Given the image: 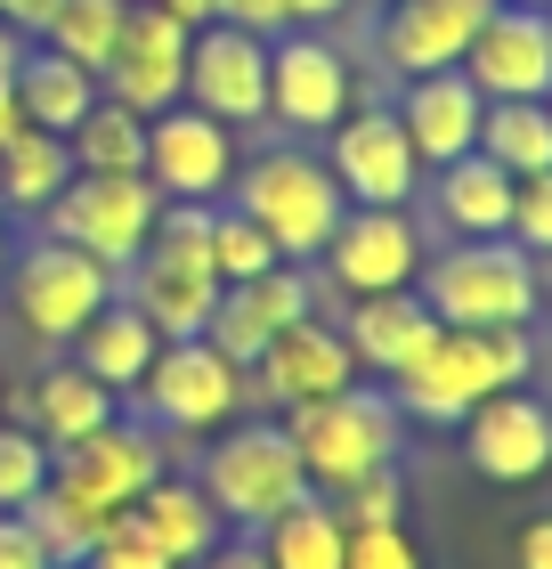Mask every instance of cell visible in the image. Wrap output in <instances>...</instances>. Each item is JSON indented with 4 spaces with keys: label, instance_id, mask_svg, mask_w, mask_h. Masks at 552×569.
Returning a JSON list of instances; mask_svg holds the SVG:
<instances>
[{
    "label": "cell",
    "instance_id": "cell-32",
    "mask_svg": "<svg viewBox=\"0 0 552 569\" xmlns=\"http://www.w3.org/2000/svg\"><path fill=\"white\" fill-rule=\"evenodd\" d=\"M122 24H130V0H58V17H49L41 41L58 49V58H73L82 73H107Z\"/></svg>",
    "mask_w": 552,
    "mask_h": 569
},
{
    "label": "cell",
    "instance_id": "cell-27",
    "mask_svg": "<svg viewBox=\"0 0 552 569\" xmlns=\"http://www.w3.org/2000/svg\"><path fill=\"white\" fill-rule=\"evenodd\" d=\"M66 179H73V154L58 131H33V122H17L9 139H0V203L9 212H49V203L66 196Z\"/></svg>",
    "mask_w": 552,
    "mask_h": 569
},
{
    "label": "cell",
    "instance_id": "cell-37",
    "mask_svg": "<svg viewBox=\"0 0 552 569\" xmlns=\"http://www.w3.org/2000/svg\"><path fill=\"white\" fill-rule=\"evenodd\" d=\"M82 561H90V569H171V553L147 537L139 512H114V521L98 529V546H90Z\"/></svg>",
    "mask_w": 552,
    "mask_h": 569
},
{
    "label": "cell",
    "instance_id": "cell-19",
    "mask_svg": "<svg viewBox=\"0 0 552 569\" xmlns=\"http://www.w3.org/2000/svg\"><path fill=\"white\" fill-rule=\"evenodd\" d=\"M463 73H471L480 98H544L552 90V24H544V9L495 0L480 41L463 49Z\"/></svg>",
    "mask_w": 552,
    "mask_h": 569
},
{
    "label": "cell",
    "instance_id": "cell-3",
    "mask_svg": "<svg viewBox=\"0 0 552 569\" xmlns=\"http://www.w3.org/2000/svg\"><path fill=\"white\" fill-rule=\"evenodd\" d=\"M414 293L431 301L439 326H536L544 318V293H536V252H520L512 237H463L423 261Z\"/></svg>",
    "mask_w": 552,
    "mask_h": 569
},
{
    "label": "cell",
    "instance_id": "cell-23",
    "mask_svg": "<svg viewBox=\"0 0 552 569\" xmlns=\"http://www.w3.org/2000/svg\"><path fill=\"white\" fill-rule=\"evenodd\" d=\"M114 416H122V399H114L98 375H82L73 358L41 367V375H33V391H24V423L49 439V456L73 448V439H90V431H107Z\"/></svg>",
    "mask_w": 552,
    "mask_h": 569
},
{
    "label": "cell",
    "instance_id": "cell-46",
    "mask_svg": "<svg viewBox=\"0 0 552 569\" xmlns=\"http://www.w3.org/2000/svg\"><path fill=\"white\" fill-rule=\"evenodd\" d=\"M284 9H293V24H333L350 0H284Z\"/></svg>",
    "mask_w": 552,
    "mask_h": 569
},
{
    "label": "cell",
    "instance_id": "cell-45",
    "mask_svg": "<svg viewBox=\"0 0 552 569\" xmlns=\"http://www.w3.org/2000/svg\"><path fill=\"white\" fill-rule=\"evenodd\" d=\"M154 9H171V17L195 33V24H220V9H228V0H154Z\"/></svg>",
    "mask_w": 552,
    "mask_h": 569
},
{
    "label": "cell",
    "instance_id": "cell-43",
    "mask_svg": "<svg viewBox=\"0 0 552 569\" xmlns=\"http://www.w3.org/2000/svg\"><path fill=\"white\" fill-rule=\"evenodd\" d=\"M195 569H269V553H260V537H220Z\"/></svg>",
    "mask_w": 552,
    "mask_h": 569
},
{
    "label": "cell",
    "instance_id": "cell-5",
    "mask_svg": "<svg viewBox=\"0 0 552 569\" xmlns=\"http://www.w3.org/2000/svg\"><path fill=\"white\" fill-rule=\"evenodd\" d=\"M195 488L212 497V512L228 529H269L277 512H293L309 497V472L293 456V439H284V423H235L212 439V456H203Z\"/></svg>",
    "mask_w": 552,
    "mask_h": 569
},
{
    "label": "cell",
    "instance_id": "cell-15",
    "mask_svg": "<svg viewBox=\"0 0 552 569\" xmlns=\"http://www.w3.org/2000/svg\"><path fill=\"white\" fill-rule=\"evenodd\" d=\"M455 431H463V463L480 480H495V488H536L552 472V407L529 391V382L480 399Z\"/></svg>",
    "mask_w": 552,
    "mask_h": 569
},
{
    "label": "cell",
    "instance_id": "cell-6",
    "mask_svg": "<svg viewBox=\"0 0 552 569\" xmlns=\"http://www.w3.org/2000/svg\"><path fill=\"white\" fill-rule=\"evenodd\" d=\"M154 220H163V196H154V179H147V171H73V179H66V196L41 212L49 237L73 244V252H90V261H98V269H114V277L147 252Z\"/></svg>",
    "mask_w": 552,
    "mask_h": 569
},
{
    "label": "cell",
    "instance_id": "cell-39",
    "mask_svg": "<svg viewBox=\"0 0 552 569\" xmlns=\"http://www.w3.org/2000/svg\"><path fill=\"white\" fill-rule=\"evenodd\" d=\"M504 237L520 252H552V171H536V179L512 188V228H504Z\"/></svg>",
    "mask_w": 552,
    "mask_h": 569
},
{
    "label": "cell",
    "instance_id": "cell-49",
    "mask_svg": "<svg viewBox=\"0 0 552 569\" xmlns=\"http://www.w3.org/2000/svg\"><path fill=\"white\" fill-rule=\"evenodd\" d=\"M49 569H90V561H49Z\"/></svg>",
    "mask_w": 552,
    "mask_h": 569
},
{
    "label": "cell",
    "instance_id": "cell-29",
    "mask_svg": "<svg viewBox=\"0 0 552 569\" xmlns=\"http://www.w3.org/2000/svg\"><path fill=\"white\" fill-rule=\"evenodd\" d=\"M480 154H488L495 171H512V179L552 171V107H544V98H488Z\"/></svg>",
    "mask_w": 552,
    "mask_h": 569
},
{
    "label": "cell",
    "instance_id": "cell-44",
    "mask_svg": "<svg viewBox=\"0 0 552 569\" xmlns=\"http://www.w3.org/2000/svg\"><path fill=\"white\" fill-rule=\"evenodd\" d=\"M520 569H552V512H536L529 529H520V546H512Z\"/></svg>",
    "mask_w": 552,
    "mask_h": 569
},
{
    "label": "cell",
    "instance_id": "cell-38",
    "mask_svg": "<svg viewBox=\"0 0 552 569\" xmlns=\"http://www.w3.org/2000/svg\"><path fill=\"white\" fill-rule=\"evenodd\" d=\"M341 569H423V546L407 537V521H390V529H350Z\"/></svg>",
    "mask_w": 552,
    "mask_h": 569
},
{
    "label": "cell",
    "instance_id": "cell-2",
    "mask_svg": "<svg viewBox=\"0 0 552 569\" xmlns=\"http://www.w3.org/2000/svg\"><path fill=\"white\" fill-rule=\"evenodd\" d=\"M228 203L244 220H260V237H269L284 261H318L333 244L341 212H350V196H341V179L325 171V154H309V139H284L269 154H252V163H235V188Z\"/></svg>",
    "mask_w": 552,
    "mask_h": 569
},
{
    "label": "cell",
    "instance_id": "cell-33",
    "mask_svg": "<svg viewBox=\"0 0 552 569\" xmlns=\"http://www.w3.org/2000/svg\"><path fill=\"white\" fill-rule=\"evenodd\" d=\"M24 521H33V537H41V553L49 561H82L90 546H98V529H107V512H90L73 488H58V480H41V497L24 505Z\"/></svg>",
    "mask_w": 552,
    "mask_h": 569
},
{
    "label": "cell",
    "instance_id": "cell-26",
    "mask_svg": "<svg viewBox=\"0 0 552 569\" xmlns=\"http://www.w3.org/2000/svg\"><path fill=\"white\" fill-rule=\"evenodd\" d=\"M130 512H139V521H147V537L171 553V569H195V561H203V553H212L220 537H228V521L212 512V497H203L195 480H179V472H163V480H154V488H147V497L130 505Z\"/></svg>",
    "mask_w": 552,
    "mask_h": 569
},
{
    "label": "cell",
    "instance_id": "cell-53",
    "mask_svg": "<svg viewBox=\"0 0 552 569\" xmlns=\"http://www.w3.org/2000/svg\"><path fill=\"white\" fill-rule=\"evenodd\" d=\"M544 24H552V9H544Z\"/></svg>",
    "mask_w": 552,
    "mask_h": 569
},
{
    "label": "cell",
    "instance_id": "cell-54",
    "mask_svg": "<svg viewBox=\"0 0 552 569\" xmlns=\"http://www.w3.org/2000/svg\"><path fill=\"white\" fill-rule=\"evenodd\" d=\"M0 399H9V391H0Z\"/></svg>",
    "mask_w": 552,
    "mask_h": 569
},
{
    "label": "cell",
    "instance_id": "cell-36",
    "mask_svg": "<svg viewBox=\"0 0 552 569\" xmlns=\"http://www.w3.org/2000/svg\"><path fill=\"white\" fill-rule=\"evenodd\" d=\"M49 480V439L33 423H0V512H24Z\"/></svg>",
    "mask_w": 552,
    "mask_h": 569
},
{
    "label": "cell",
    "instance_id": "cell-8",
    "mask_svg": "<svg viewBox=\"0 0 552 569\" xmlns=\"http://www.w3.org/2000/svg\"><path fill=\"white\" fill-rule=\"evenodd\" d=\"M139 416L154 431H171V439H195V431H228L235 423V399H244V367L235 358H220L203 333H188V342H163L154 350V367L139 391Z\"/></svg>",
    "mask_w": 552,
    "mask_h": 569
},
{
    "label": "cell",
    "instance_id": "cell-25",
    "mask_svg": "<svg viewBox=\"0 0 552 569\" xmlns=\"http://www.w3.org/2000/svg\"><path fill=\"white\" fill-rule=\"evenodd\" d=\"M66 350H73V367H82V375H98V382H107L114 399H130V391L147 382L154 350H163V333H154V326L139 318V309H130V301L114 293V301L98 309V318H90L82 333H73Z\"/></svg>",
    "mask_w": 552,
    "mask_h": 569
},
{
    "label": "cell",
    "instance_id": "cell-20",
    "mask_svg": "<svg viewBox=\"0 0 552 569\" xmlns=\"http://www.w3.org/2000/svg\"><path fill=\"white\" fill-rule=\"evenodd\" d=\"M390 114H399V131H407V147H414V163H423V171H446L455 154L480 147V114H488V98L471 90V73H463V66H446V73H414Z\"/></svg>",
    "mask_w": 552,
    "mask_h": 569
},
{
    "label": "cell",
    "instance_id": "cell-16",
    "mask_svg": "<svg viewBox=\"0 0 552 569\" xmlns=\"http://www.w3.org/2000/svg\"><path fill=\"white\" fill-rule=\"evenodd\" d=\"M325 171L341 179V196L350 203H414V188H423V163H414V147L399 131V114L390 107H350L325 131Z\"/></svg>",
    "mask_w": 552,
    "mask_h": 569
},
{
    "label": "cell",
    "instance_id": "cell-22",
    "mask_svg": "<svg viewBox=\"0 0 552 569\" xmlns=\"http://www.w3.org/2000/svg\"><path fill=\"white\" fill-rule=\"evenodd\" d=\"M431 333H439V318H431L423 293H365V301H350V318H341V342H350L365 382H399L414 358L431 350Z\"/></svg>",
    "mask_w": 552,
    "mask_h": 569
},
{
    "label": "cell",
    "instance_id": "cell-47",
    "mask_svg": "<svg viewBox=\"0 0 552 569\" xmlns=\"http://www.w3.org/2000/svg\"><path fill=\"white\" fill-rule=\"evenodd\" d=\"M17 58H24V41L9 33V24H0V82H9V73H17Z\"/></svg>",
    "mask_w": 552,
    "mask_h": 569
},
{
    "label": "cell",
    "instance_id": "cell-7",
    "mask_svg": "<svg viewBox=\"0 0 552 569\" xmlns=\"http://www.w3.org/2000/svg\"><path fill=\"white\" fill-rule=\"evenodd\" d=\"M9 301L33 342H73L114 301V269H98L90 252H73L58 237H33L24 252H9Z\"/></svg>",
    "mask_w": 552,
    "mask_h": 569
},
{
    "label": "cell",
    "instance_id": "cell-31",
    "mask_svg": "<svg viewBox=\"0 0 552 569\" xmlns=\"http://www.w3.org/2000/svg\"><path fill=\"white\" fill-rule=\"evenodd\" d=\"M66 154H73V171H147V114L98 98V107L66 131Z\"/></svg>",
    "mask_w": 552,
    "mask_h": 569
},
{
    "label": "cell",
    "instance_id": "cell-28",
    "mask_svg": "<svg viewBox=\"0 0 552 569\" xmlns=\"http://www.w3.org/2000/svg\"><path fill=\"white\" fill-rule=\"evenodd\" d=\"M512 188L520 179L495 171L488 154L471 147V154H455V163L439 171V212H446V228H463V237H504L512 228Z\"/></svg>",
    "mask_w": 552,
    "mask_h": 569
},
{
    "label": "cell",
    "instance_id": "cell-41",
    "mask_svg": "<svg viewBox=\"0 0 552 569\" xmlns=\"http://www.w3.org/2000/svg\"><path fill=\"white\" fill-rule=\"evenodd\" d=\"M220 17H228V24H244V33H260V41L293 33V9H284V0H228Z\"/></svg>",
    "mask_w": 552,
    "mask_h": 569
},
{
    "label": "cell",
    "instance_id": "cell-4",
    "mask_svg": "<svg viewBox=\"0 0 552 569\" xmlns=\"http://www.w3.org/2000/svg\"><path fill=\"white\" fill-rule=\"evenodd\" d=\"M399 399L374 391V382H350V391H333L318 407H284V439H293V456H301V472L318 497H333L341 480H358V472H374V463H399Z\"/></svg>",
    "mask_w": 552,
    "mask_h": 569
},
{
    "label": "cell",
    "instance_id": "cell-21",
    "mask_svg": "<svg viewBox=\"0 0 552 569\" xmlns=\"http://www.w3.org/2000/svg\"><path fill=\"white\" fill-rule=\"evenodd\" d=\"M495 17V0H390L382 17V58L407 73H446L463 66V49L480 41V24Z\"/></svg>",
    "mask_w": 552,
    "mask_h": 569
},
{
    "label": "cell",
    "instance_id": "cell-18",
    "mask_svg": "<svg viewBox=\"0 0 552 569\" xmlns=\"http://www.w3.org/2000/svg\"><path fill=\"white\" fill-rule=\"evenodd\" d=\"M309 301H318V293H309V269L301 261H277L269 277L220 284V309H212V326H203V342H212L220 358H235V367H252L284 326L309 318Z\"/></svg>",
    "mask_w": 552,
    "mask_h": 569
},
{
    "label": "cell",
    "instance_id": "cell-51",
    "mask_svg": "<svg viewBox=\"0 0 552 569\" xmlns=\"http://www.w3.org/2000/svg\"><path fill=\"white\" fill-rule=\"evenodd\" d=\"M544 107H552V90H544Z\"/></svg>",
    "mask_w": 552,
    "mask_h": 569
},
{
    "label": "cell",
    "instance_id": "cell-10",
    "mask_svg": "<svg viewBox=\"0 0 552 569\" xmlns=\"http://www.w3.org/2000/svg\"><path fill=\"white\" fill-rule=\"evenodd\" d=\"M333 293H414V277H423V228H414V212H399V203H350L333 228V244L318 252Z\"/></svg>",
    "mask_w": 552,
    "mask_h": 569
},
{
    "label": "cell",
    "instance_id": "cell-13",
    "mask_svg": "<svg viewBox=\"0 0 552 569\" xmlns=\"http://www.w3.org/2000/svg\"><path fill=\"white\" fill-rule=\"evenodd\" d=\"M350 107H358V82L333 41H309L301 24L269 41V122L284 139H325Z\"/></svg>",
    "mask_w": 552,
    "mask_h": 569
},
{
    "label": "cell",
    "instance_id": "cell-50",
    "mask_svg": "<svg viewBox=\"0 0 552 569\" xmlns=\"http://www.w3.org/2000/svg\"><path fill=\"white\" fill-rule=\"evenodd\" d=\"M0 269H9V244H0Z\"/></svg>",
    "mask_w": 552,
    "mask_h": 569
},
{
    "label": "cell",
    "instance_id": "cell-17",
    "mask_svg": "<svg viewBox=\"0 0 552 569\" xmlns=\"http://www.w3.org/2000/svg\"><path fill=\"white\" fill-rule=\"evenodd\" d=\"M252 382H260V399H277V407H318V399L350 391V382H365V375H358L350 342H341V326L309 309L301 326H284L277 342L252 358Z\"/></svg>",
    "mask_w": 552,
    "mask_h": 569
},
{
    "label": "cell",
    "instance_id": "cell-52",
    "mask_svg": "<svg viewBox=\"0 0 552 569\" xmlns=\"http://www.w3.org/2000/svg\"><path fill=\"white\" fill-rule=\"evenodd\" d=\"M544 318H552V301H544Z\"/></svg>",
    "mask_w": 552,
    "mask_h": 569
},
{
    "label": "cell",
    "instance_id": "cell-14",
    "mask_svg": "<svg viewBox=\"0 0 552 569\" xmlns=\"http://www.w3.org/2000/svg\"><path fill=\"white\" fill-rule=\"evenodd\" d=\"M188 107H203L228 131H252L269 122V41L244 33V24H195L188 41Z\"/></svg>",
    "mask_w": 552,
    "mask_h": 569
},
{
    "label": "cell",
    "instance_id": "cell-11",
    "mask_svg": "<svg viewBox=\"0 0 552 569\" xmlns=\"http://www.w3.org/2000/svg\"><path fill=\"white\" fill-rule=\"evenodd\" d=\"M188 24L154 0H130V24L114 41L107 73H98V98H114L130 114H163V107H188Z\"/></svg>",
    "mask_w": 552,
    "mask_h": 569
},
{
    "label": "cell",
    "instance_id": "cell-48",
    "mask_svg": "<svg viewBox=\"0 0 552 569\" xmlns=\"http://www.w3.org/2000/svg\"><path fill=\"white\" fill-rule=\"evenodd\" d=\"M512 9H552V0H512Z\"/></svg>",
    "mask_w": 552,
    "mask_h": 569
},
{
    "label": "cell",
    "instance_id": "cell-1",
    "mask_svg": "<svg viewBox=\"0 0 552 569\" xmlns=\"http://www.w3.org/2000/svg\"><path fill=\"white\" fill-rule=\"evenodd\" d=\"M536 375V350H529V326H439L431 350L414 358V367L390 382V399H399V416H423V423H463L480 399L495 391H520V382Z\"/></svg>",
    "mask_w": 552,
    "mask_h": 569
},
{
    "label": "cell",
    "instance_id": "cell-12",
    "mask_svg": "<svg viewBox=\"0 0 552 569\" xmlns=\"http://www.w3.org/2000/svg\"><path fill=\"white\" fill-rule=\"evenodd\" d=\"M235 131L212 122L203 107H163L147 114V179L163 203H228L235 188Z\"/></svg>",
    "mask_w": 552,
    "mask_h": 569
},
{
    "label": "cell",
    "instance_id": "cell-34",
    "mask_svg": "<svg viewBox=\"0 0 552 569\" xmlns=\"http://www.w3.org/2000/svg\"><path fill=\"white\" fill-rule=\"evenodd\" d=\"M284 252L260 237V220H244L235 203H212V277L220 284H244V277H269Z\"/></svg>",
    "mask_w": 552,
    "mask_h": 569
},
{
    "label": "cell",
    "instance_id": "cell-9",
    "mask_svg": "<svg viewBox=\"0 0 552 569\" xmlns=\"http://www.w3.org/2000/svg\"><path fill=\"white\" fill-rule=\"evenodd\" d=\"M49 480L73 488L90 512L114 521V512H130L154 480H163V431L147 416H114L107 431H90V439H73V448L49 456Z\"/></svg>",
    "mask_w": 552,
    "mask_h": 569
},
{
    "label": "cell",
    "instance_id": "cell-30",
    "mask_svg": "<svg viewBox=\"0 0 552 569\" xmlns=\"http://www.w3.org/2000/svg\"><path fill=\"white\" fill-rule=\"evenodd\" d=\"M341 546H350V529H341V512L309 488L293 512H277L269 529H260V553L269 569H341Z\"/></svg>",
    "mask_w": 552,
    "mask_h": 569
},
{
    "label": "cell",
    "instance_id": "cell-35",
    "mask_svg": "<svg viewBox=\"0 0 552 569\" xmlns=\"http://www.w3.org/2000/svg\"><path fill=\"white\" fill-rule=\"evenodd\" d=\"M325 505L341 512V529H390V521H407V488H399V463H374V472L341 480Z\"/></svg>",
    "mask_w": 552,
    "mask_h": 569
},
{
    "label": "cell",
    "instance_id": "cell-42",
    "mask_svg": "<svg viewBox=\"0 0 552 569\" xmlns=\"http://www.w3.org/2000/svg\"><path fill=\"white\" fill-rule=\"evenodd\" d=\"M49 17H58V0H0V24H9L17 41H41Z\"/></svg>",
    "mask_w": 552,
    "mask_h": 569
},
{
    "label": "cell",
    "instance_id": "cell-24",
    "mask_svg": "<svg viewBox=\"0 0 552 569\" xmlns=\"http://www.w3.org/2000/svg\"><path fill=\"white\" fill-rule=\"evenodd\" d=\"M9 98H17V122H33V131H73L90 107H98V73H82L73 58H58L49 41H24V58L9 73Z\"/></svg>",
    "mask_w": 552,
    "mask_h": 569
},
{
    "label": "cell",
    "instance_id": "cell-40",
    "mask_svg": "<svg viewBox=\"0 0 552 569\" xmlns=\"http://www.w3.org/2000/svg\"><path fill=\"white\" fill-rule=\"evenodd\" d=\"M0 569H49V553H41V537H33L24 512H0Z\"/></svg>",
    "mask_w": 552,
    "mask_h": 569
}]
</instances>
